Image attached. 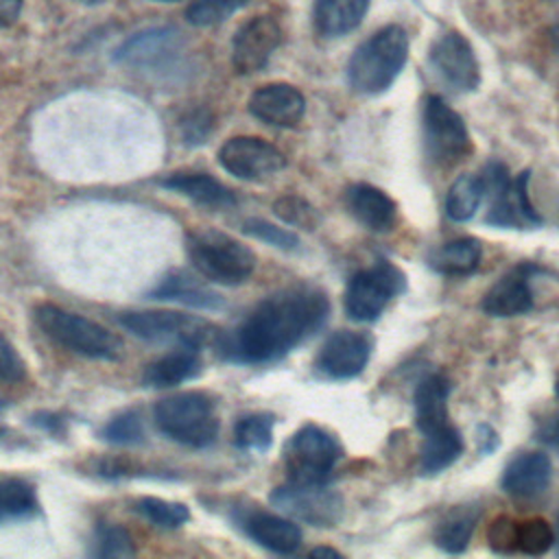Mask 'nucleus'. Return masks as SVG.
<instances>
[{
  "label": "nucleus",
  "mask_w": 559,
  "mask_h": 559,
  "mask_svg": "<svg viewBox=\"0 0 559 559\" xmlns=\"http://www.w3.org/2000/svg\"><path fill=\"white\" fill-rule=\"evenodd\" d=\"M542 269L533 262H522L513 266L509 273H504L483 297L480 308L489 317H518L526 314L535 306V293H533V277Z\"/></svg>",
  "instance_id": "obj_17"
},
{
  "label": "nucleus",
  "mask_w": 559,
  "mask_h": 559,
  "mask_svg": "<svg viewBox=\"0 0 559 559\" xmlns=\"http://www.w3.org/2000/svg\"><path fill=\"white\" fill-rule=\"evenodd\" d=\"M153 417L162 435L188 448H207L218 435L216 404L201 391H181L159 400Z\"/></svg>",
  "instance_id": "obj_3"
},
{
  "label": "nucleus",
  "mask_w": 559,
  "mask_h": 559,
  "mask_svg": "<svg viewBox=\"0 0 559 559\" xmlns=\"http://www.w3.org/2000/svg\"><path fill=\"white\" fill-rule=\"evenodd\" d=\"M153 2H177V0H153Z\"/></svg>",
  "instance_id": "obj_51"
},
{
  "label": "nucleus",
  "mask_w": 559,
  "mask_h": 559,
  "mask_svg": "<svg viewBox=\"0 0 559 559\" xmlns=\"http://www.w3.org/2000/svg\"><path fill=\"white\" fill-rule=\"evenodd\" d=\"M421 144L424 155L439 168L454 166L472 153L465 120L437 94L421 100Z\"/></svg>",
  "instance_id": "obj_7"
},
{
  "label": "nucleus",
  "mask_w": 559,
  "mask_h": 559,
  "mask_svg": "<svg viewBox=\"0 0 559 559\" xmlns=\"http://www.w3.org/2000/svg\"><path fill=\"white\" fill-rule=\"evenodd\" d=\"M162 186L207 210H225L236 205V194L207 173H175L166 177Z\"/></svg>",
  "instance_id": "obj_25"
},
{
  "label": "nucleus",
  "mask_w": 559,
  "mask_h": 559,
  "mask_svg": "<svg viewBox=\"0 0 559 559\" xmlns=\"http://www.w3.org/2000/svg\"><path fill=\"white\" fill-rule=\"evenodd\" d=\"M26 373L17 349L0 334V382H17Z\"/></svg>",
  "instance_id": "obj_42"
},
{
  "label": "nucleus",
  "mask_w": 559,
  "mask_h": 559,
  "mask_svg": "<svg viewBox=\"0 0 559 559\" xmlns=\"http://www.w3.org/2000/svg\"><path fill=\"white\" fill-rule=\"evenodd\" d=\"M37 511V496L33 485L20 478L0 480V524L31 518Z\"/></svg>",
  "instance_id": "obj_31"
},
{
  "label": "nucleus",
  "mask_w": 559,
  "mask_h": 559,
  "mask_svg": "<svg viewBox=\"0 0 559 559\" xmlns=\"http://www.w3.org/2000/svg\"><path fill=\"white\" fill-rule=\"evenodd\" d=\"M249 114L264 124L290 129L301 122L306 114V98L288 83H269L249 96Z\"/></svg>",
  "instance_id": "obj_18"
},
{
  "label": "nucleus",
  "mask_w": 559,
  "mask_h": 559,
  "mask_svg": "<svg viewBox=\"0 0 559 559\" xmlns=\"http://www.w3.org/2000/svg\"><path fill=\"white\" fill-rule=\"evenodd\" d=\"M242 231L249 234V236H253V238H258V240H262V242H266V245H273V247H277V249H284V251L297 249V245H299V238H297L290 229L271 225V223H266V221H262V218H249V221H245Z\"/></svg>",
  "instance_id": "obj_40"
},
{
  "label": "nucleus",
  "mask_w": 559,
  "mask_h": 559,
  "mask_svg": "<svg viewBox=\"0 0 559 559\" xmlns=\"http://www.w3.org/2000/svg\"><path fill=\"white\" fill-rule=\"evenodd\" d=\"M330 314L325 293L295 286L269 295L231 332L221 336V354L236 362H273L319 332Z\"/></svg>",
  "instance_id": "obj_1"
},
{
  "label": "nucleus",
  "mask_w": 559,
  "mask_h": 559,
  "mask_svg": "<svg viewBox=\"0 0 559 559\" xmlns=\"http://www.w3.org/2000/svg\"><path fill=\"white\" fill-rule=\"evenodd\" d=\"M485 181V197L489 201L485 221L493 227L524 229L526 225H542V216L528 197L531 170H522L515 179L509 177V168L491 159L480 170Z\"/></svg>",
  "instance_id": "obj_5"
},
{
  "label": "nucleus",
  "mask_w": 559,
  "mask_h": 559,
  "mask_svg": "<svg viewBox=\"0 0 559 559\" xmlns=\"http://www.w3.org/2000/svg\"><path fill=\"white\" fill-rule=\"evenodd\" d=\"M552 478V463L544 452H524L509 461L500 487L515 498H535L544 493Z\"/></svg>",
  "instance_id": "obj_19"
},
{
  "label": "nucleus",
  "mask_w": 559,
  "mask_h": 559,
  "mask_svg": "<svg viewBox=\"0 0 559 559\" xmlns=\"http://www.w3.org/2000/svg\"><path fill=\"white\" fill-rule=\"evenodd\" d=\"M480 518V509L474 504H461V507H452L437 524L435 531V544L450 552V555H459L467 548L472 533L476 528V522Z\"/></svg>",
  "instance_id": "obj_29"
},
{
  "label": "nucleus",
  "mask_w": 559,
  "mask_h": 559,
  "mask_svg": "<svg viewBox=\"0 0 559 559\" xmlns=\"http://www.w3.org/2000/svg\"><path fill=\"white\" fill-rule=\"evenodd\" d=\"M271 502L290 518L312 526H334L343 515V498L325 483L299 485L288 480V485L271 493Z\"/></svg>",
  "instance_id": "obj_13"
},
{
  "label": "nucleus",
  "mask_w": 559,
  "mask_h": 559,
  "mask_svg": "<svg viewBox=\"0 0 559 559\" xmlns=\"http://www.w3.org/2000/svg\"><path fill=\"white\" fill-rule=\"evenodd\" d=\"M310 555L312 557H341V552L338 550H334V548H328V546H319V548H312L310 550Z\"/></svg>",
  "instance_id": "obj_47"
},
{
  "label": "nucleus",
  "mask_w": 559,
  "mask_h": 559,
  "mask_svg": "<svg viewBox=\"0 0 559 559\" xmlns=\"http://www.w3.org/2000/svg\"><path fill=\"white\" fill-rule=\"evenodd\" d=\"M221 166L245 181H262L277 175L286 166V157L277 146L262 138L236 135L218 151Z\"/></svg>",
  "instance_id": "obj_14"
},
{
  "label": "nucleus",
  "mask_w": 559,
  "mask_h": 559,
  "mask_svg": "<svg viewBox=\"0 0 559 559\" xmlns=\"http://www.w3.org/2000/svg\"><path fill=\"white\" fill-rule=\"evenodd\" d=\"M373 341L365 332H334L319 349L314 367L323 378L349 380L362 373L371 358Z\"/></svg>",
  "instance_id": "obj_16"
},
{
  "label": "nucleus",
  "mask_w": 559,
  "mask_h": 559,
  "mask_svg": "<svg viewBox=\"0 0 559 559\" xmlns=\"http://www.w3.org/2000/svg\"><path fill=\"white\" fill-rule=\"evenodd\" d=\"M476 448L483 456L491 454L498 448V432L489 424H478L476 426Z\"/></svg>",
  "instance_id": "obj_43"
},
{
  "label": "nucleus",
  "mask_w": 559,
  "mask_h": 559,
  "mask_svg": "<svg viewBox=\"0 0 559 559\" xmlns=\"http://www.w3.org/2000/svg\"><path fill=\"white\" fill-rule=\"evenodd\" d=\"M408 35L400 24H386L360 41L347 61V83L356 94L386 92L408 59Z\"/></svg>",
  "instance_id": "obj_2"
},
{
  "label": "nucleus",
  "mask_w": 559,
  "mask_h": 559,
  "mask_svg": "<svg viewBox=\"0 0 559 559\" xmlns=\"http://www.w3.org/2000/svg\"><path fill=\"white\" fill-rule=\"evenodd\" d=\"M153 299L162 301H177L197 310H218L223 308V299L216 290L201 282L194 273L186 269H175L166 273L155 288L148 293Z\"/></svg>",
  "instance_id": "obj_21"
},
{
  "label": "nucleus",
  "mask_w": 559,
  "mask_h": 559,
  "mask_svg": "<svg viewBox=\"0 0 559 559\" xmlns=\"http://www.w3.org/2000/svg\"><path fill=\"white\" fill-rule=\"evenodd\" d=\"M144 437L142 419L135 411H124L107 421L103 428V439L116 445H135Z\"/></svg>",
  "instance_id": "obj_38"
},
{
  "label": "nucleus",
  "mask_w": 559,
  "mask_h": 559,
  "mask_svg": "<svg viewBox=\"0 0 559 559\" xmlns=\"http://www.w3.org/2000/svg\"><path fill=\"white\" fill-rule=\"evenodd\" d=\"M555 544V528L544 518H526L518 524V550L528 557L548 552Z\"/></svg>",
  "instance_id": "obj_34"
},
{
  "label": "nucleus",
  "mask_w": 559,
  "mask_h": 559,
  "mask_svg": "<svg viewBox=\"0 0 559 559\" xmlns=\"http://www.w3.org/2000/svg\"><path fill=\"white\" fill-rule=\"evenodd\" d=\"M463 437L459 428L452 424L437 428L424 435L421 452H419V474L421 476H437L448 469L461 454H463Z\"/></svg>",
  "instance_id": "obj_27"
},
{
  "label": "nucleus",
  "mask_w": 559,
  "mask_h": 559,
  "mask_svg": "<svg viewBox=\"0 0 559 559\" xmlns=\"http://www.w3.org/2000/svg\"><path fill=\"white\" fill-rule=\"evenodd\" d=\"M349 214L371 231H389L397 218L395 201L371 183H354L345 192Z\"/></svg>",
  "instance_id": "obj_20"
},
{
  "label": "nucleus",
  "mask_w": 559,
  "mask_h": 559,
  "mask_svg": "<svg viewBox=\"0 0 559 559\" xmlns=\"http://www.w3.org/2000/svg\"><path fill=\"white\" fill-rule=\"evenodd\" d=\"M550 41H552V46L559 50V20L550 26Z\"/></svg>",
  "instance_id": "obj_48"
},
{
  "label": "nucleus",
  "mask_w": 559,
  "mask_h": 559,
  "mask_svg": "<svg viewBox=\"0 0 559 559\" xmlns=\"http://www.w3.org/2000/svg\"><path fill=\"white\" fill-rule=\"evenodd\" d=\"M406 290V275L395 264L380 260L352 275L345 288V312L352 321L371 323L393 297Z\"/></svg>",
  "instance_id": "obj_9"
},
{
  "label": "nucleus",
  "mask_w": 559,
  "mask_h": 559,
  "mask_svg": "<svg viewBox=\"0 0 559 559\" xmlns=\"http://www.w3.org/2000/svg\"><path fill=\"white\" fill-rule=\"evenodd\" d=\"M118 321L127 332L138 338L151 343L188 345L199 349L218 334L210 321L170 310H133L120 314Z\"/></svg>",
  "instance_id": "obj_10"
},
{
  "label": "nucleus",
  "mask_w": 559,
  "mask_h": 559,
  "mask_svg": "<svg viewBox=\"0 0 559 559\" xmlns=\"http://www.w3.org/2000/svg\"><path fill=\"white\" fill-rule=\"evenodd\" d=\"M74 2H79V4H83V7H98V4H103V2H107V0H74Z\"/></svg>",
  "instance_id": "obj_49"
},
{
  "label": "nucleus",
  "mask_w": 559,
  "mask_h": 559,
  "mask_svg": "<svg viewBox=\"0 0 559 559\" xmlns=\"http://www.w3.org/2000/svg\"><path fill=\"white\" fill-rule=\"evenodd\" d=\"M555 546H557V555H559V518H557V531H555Z\"/></svg>",
  "instance_id": "obj_50"
},
{
  "label": "nucleus",
  "mask_w": 559,
  "mask_h": 559,
  "mask_svg": "<svg viewBox=\"0 0 559 559\" xmlns=\"http://www.w3.org/2000/svg\"><path fill=\"white\" fill-rule=\"evenodd\" d=\"M273 212L290 227L299 229H314L319 225V212L312 203L297 194H284L273 203Z\"/></svg>",
  "instance_id": "obj_36"
},
{
  "label": "nucleus",
  "mask_w": 559,
  "mask_h": 559,
  "mask_svg": "<svg viewBox=\"0 0 559 559\" xmlns=\"http://www.w3.org/2000/svg\"><path fill=\"white\" fill-rule=\"evenodd\" d=\"M179 129H181L183 142L188 146H199V144H203L210 138V133L214 129V116L207 109H203V107L192 109V111H188L181 118Z\"/></svg>",
  "instance_id": "obj_41"
},
{
  "label": "nucleus",
  "mask_w": 559,
  "mask_h": 559,
  "mask_svg": "<svg viewBox=\"0 0 559 559\" xmlns=\"http://www.w3.org/2000/svg\"><path fill=\"white\" fill-rule=\"evenodd\" d=\"M371 0H314L312 24L321 37H343L360 26Z\"/></svg>",
  "instance_id": "obj_24"
},
{
  "label": "nucleus",
  "mask_w": 559,
  "mask_h": 559,
  "mask_svg": "<svg viewBox=\"0 0 559 559\" xmlns=\"http://www.w3.org/2000/svg\"><path fill=\"white\" fill-rule=\"evenodd\" d=\"M247 4L249 0H192L186 9V20L192 26H214Z\"/></svg>",
  "instance_id": "obj_35"
},
{
  "label": "nucleus",
  "mask_w": 559,
  "mask_h": 559,
  "mask_svg": "<svg viewBox=\"0 0 559 559\" xmlns=\"http://www.w3.org/2000/svg\"><path fill=\"white\" fill-rule=\"evenodd\" d=\"M539 439L559 450V413L544 424V428L539 430Z\"/></svg>",
  "instance_id": "obj_45"
},
{
  "label": "nucleus",
  "mask_w": 559,
  "mask_h": 559,
  "mask_svg": "<svg viewBox=\"0 0 559 559\" xmlns=\"http://www.w3.org/2000/svg\"><path fill=\"white\" fill-rule=\"evenodd\" d=\"M428 68L452 94H467L480 85V63L465 35L448 31L428 50Z\"/></svg>",
  "instance_id": "obj_12"
},
{
  "label": "nucleus",
  "mask_w": 559,
  "mask_h": 559,
  "mask_svg": "<svg viewBox=\"0 0 559 559\" xmlns=\"http://www.w3.org/2000/svg\"><path fill=\"white\" fill-rule=\"evenodd\" d=\"M199 371H201L199 347L177 345L173 352L153 360L144 369V384L155 386V389L177 386L186 380H192Z\"/></svg>",
  "instance_id": "obj_26"
},
{
  "label": "nucleus",
  "mask_w": 559,
  "mask_h": 559,
  "mask_svg": "<svg viewBox=\"0 0 559 559\" xmlns=\"http://www.w3.org/2000/svg\"><path fill=\"white\" fill-rule=\"evenodd\" d=\"M186 249L194 269L218 284H240L255 269L253 251L223 231H192L188 234Z\"/></svg>",
  "instance_id": "obj_6"
},
{
  "label": "nucleus",
  "mask_w": 559,
  "mask_h": 559,
  "mask_svg": "<svg viewBox=\"0 0 559 559\" xmlns=\"http://www.w3.org/2000/svg\"><path fill=\"white\" fill-rule=\"evenodd\" d=\"M483 258V245L478 238H454L450 242H443L428 255V266L441 275H469L476 271Z\"/></svg>",
  "instance_id": "obj_28"
},
{
  "label": "nucleus",
  "mask_w": 559,
  "mask_h": 559,
  "mask_svg": "<svg viewBox=\"0 0 559 559\" xmlns=\"http://www.w3.org/2000/svg\"><path fill=\"white\" fill-rule=\"evenodd\" d=\"M135 552L131 535L116 524H100L94 535L92 555L96 557H131Z\"/></svg>",
  "instance_id": "obj_37"
},
{
  "label": "nucleus",
  "mask_w": 559,
  "mask_h": 559,
  "mask_svg": "<svg viewBox=\"0 0 559 559\" xmlns=\"http://www.w3.org/2000/svg\"><path fill=\"white\" fill-rule=\"evenodd\" d=\"M35 321L50 341L74 354L98 360H116L122 354L120 336L83 314L41 304L35 308Z\"/></svg>",
  "instance_id": "obj_4"
},
{
  "label": "nucleus",
  "mask_w": 559,
  "mask_h": 559,
  "mask_svg": "<svg viewBox=\"0 0 559 559\" xmlns=\"http://www.w3.org/2000/svg\"><path fill=\"white\" fill-rule=\"evenodd\" d=\"M273 441V415L269 413H249L242 415L234 428V443L240 450L262 452Z\"/></svg>",
  "instance_id": "obj_32"
},
{
  "label": "nucleus",
  "mask_w": 559,
  "mask_h": 559,
  "mask_svg": "<svg viewBox=\"0 0 559 559\" xmlns=\"http://www.w3.org/2000/svg\"><path fill=\"white\" fill-rule=\"evenodd\" d=\"M341 443L321 426H301L284 445V467L290 483L321 485L328 483L338 459Z\"/></svg>",
  "instance_id": "obj_8"
},
{
  "label": "nucleus",
  "mask_w": 559,
  "mask_h": 559,
  "mask_svg": "<svg viewBox=\"0 0 559 559\" xmlns=\"http://www.w3.org/2000/svg\"><path fill=\"white\" fill-rule=\"evenodd\" d=\"M183 59V35L175 26H155L127 37L114 52V61L151 74H166Z\"/></svg>",
  "instance_id": "obj_11"
},
{
  "label": "nucleus",
  "mask_w": 559,
  "mask_h": 559,
  "mask_svg": "<svg viewBox=\"0 0 559 559\" xmlns=\"http://www.w3.org/2000/svg\"><path fill=\"white\" fill-rule=\"evenodd\" d=\"M518 520L511 515H496L487 528V544L498 555H513L518 550Z\"/></svg>",
  "instance_id": "obj_39"
},
{
  "label": "nucleus",
  "mask_w": 559,
  "mask_h": 559,
  "mask_svg": "<svg viewBox=\"0 0 559 559\" xmlns=\"http://www.w3.org/2000/svg\"><path fill=\"white\" fill-rule=\"evenodd\" d=\"M247 535L275 555H293L301 544V531L295 522L266 511H253L242 520Z\"/></svg>",
  "instance_id": "obj_23"
},
{
  "label": "nucleus",
  "mask_w": 559,
  "mask_h": 559,
  "mask_svg": "<svg viewBox=\"0 0 559 559\" xmlns=\"http://www.w3.org/2000/svg\"><path fill=\"white\" fill-rule=\"evenodd\" d=\"M485 199V181L480 173H465L454 179L445 197V214L450 221H469Z\"/></svg>",
  "instance_id": "obj_30"
},
{
  "label": "nucleus",
  "mask_w": 559,
  "mask_h": 559,
  "mask_svg": "<svg viewBox=\"0 0 559 559\" xmlns=\"http://www.w3.org/2000/svg\"><path fill=\"white\" fill-rule=\"evenodd\" d=\"M33 424L44 428V430H50V432H57L61 428V419L57 415H50V413H39L33 417Z\"/></svg>",
  "instance_id": "obj_46"
},
{
  "label": "nucleus",
  "mask_w": 559,
  "mask_h": 559,
  "mask_svg": "<svg viewBox=\"0 0 559 559\" xmlns=\"http://www.w3.org/2000/svg\"><path fill=\"white\" fill-rule=\"evenodd\" d=\"M135 509L155 526L177 528L190 520V509L183 502H173L155 496H144L135 502Z\"/></svg>",
  "instance_id": "obj_33"
},
{
  "label": "nucleus",
  "mask_w": 559,
  "mask_h": 559,
  "mask_svg": "<svg viewBox=\"0 0 559 559\" xmlns=\"http://www.w3.org/2000/svg\"><path fill=\"white\" fill-rule=\"evenodd\" d=\"M450 393H452V384L443 373H430L419 380L413 393V406H415V426L421 435L450 424V413H448Z\"/></svg>",
  "instance_id": "obj_22"
},
{
  "label": "nucleus",
  "mask_w": 559,
  "mask_h": 559,
  "mask_svg": "<svg viewBox=\"0 0 559 559\" xmlns=\"http://www.w3.org/2000/svg\"><path fill=\"white\" fill-rule=\"evenodd\" d=\"M282 41V28L271 15L247 20L231 39V66L238 74L260 72Z\"/></svg>",
  "instance_id": "obj_15"
},
{
  "label": "nucleus",
  "mask_w": 559,
  "mask_h": 559,
  "mask_svg": "<svg viewBox=\"0 0 559 559\" xmlns=\"http://www.w3.org/2000/svg\"><path fill=\"white\" fill-rule=\"evenodd\" d=\"M22 11V0H0V28L11 26Z\"/></svg>",
  "instance_id": "obj_44"
}]
</instances>
